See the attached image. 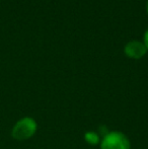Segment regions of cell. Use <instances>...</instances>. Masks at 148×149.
I'll return each mask as SVG.
<instances>
[{
  "instance_id": "obj_4",
  "label": "cell",
  "mask_w": 148,
  "mask_h": 149,
  "mask_svg": "<svg viewBox=\"0 0 148 149\" xmlns=\"http://www.w3.org/2000/svg\"><path fill=\"white\" fill-rule=\"evenodd\" d=\"M84 138L87 143L91 144V145H97L99 142V135L97 133H94V132H87V133H85Z\"/></svg>"
},
{
  "instance_id": "obj_5",
  "label": "cell",
  "mask_w": 148,
  "mask_h": 149,
  "mask_svg": "<svg viewBox=\"0 0 148 149\" xmlns=\"http://www.w3.org/2000/svg\"><path fill=\"white\" fill-rule=\"evenodd\" d=\"M144 45H145V47L148 49V29L144 33Z\"/></svg>"
},
{
  "instance_id": "obj_3",
  "label": "cell",
  "mask_w": 148,
  "mask_h": 149,
  "mask_svg": "<svg viewBox=\"0 0 148 149\" xmlns=\"http://www.w3.org/2000/svg\"><path fill=\"white\" fill-rule=\"evenodd\" d=\"M147 51V48L145 47L144 43H141L139 41H131L125 46V53L128 57L133 59H139L143 57Z\"/></svg>"
},
{
  "instance_id": "obj_2",
  "label": "cell",
  "mask_w": 148,
  "mask_h": 149,
  "mask_svg": "<svg viewBox=\"0 0 148 149\" xmlns=\"http://www.w3.org/2000/svg\"><path fill=\"white\" fill-rule=\"evenodd\" d=\"M101 149H130V141L122 132L113 131L103 138L101 143Z\"/></svg>"
},
{
  "instance_id": "obj_1",
  "label": "cell",
  "mask_w": 148,
  "mask_h": 149,
  "mask_svg": "<svg viewBox=\"0 0 148 149\" xmlns=\"http://www.w3.org/2000/svg\"><path fill=\"white\" fill-rule=\"evenodd\" d=\"M37 131V123L34 119L26 117L17 122L12 128L11 135L15 140L24 141L30 139Z\"/></svg>"
},
{
  "instance_id": "obj_6",
  "label": "cell",
  "mask_w": 148,
  "mask_h": 149,
  "mask_svg": "<svg viewBox=\"0 0 148 149\" xmlns=\"http://www.w3.org/2000/svg\"><path fill=\"white\" fill-rule=\"evenodd\" d=\"M146 9H147V13H148V0H147V3H146Z\"/></svg>"
}]
</instances>
